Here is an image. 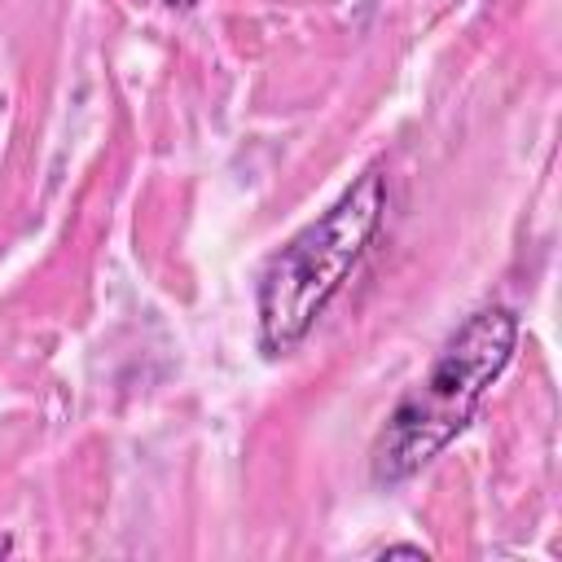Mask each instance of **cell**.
Masks as SVG:
<instances>
[{
    "label": "cell",
    "mask_w": 562,
    "mask_h": 562,
    "mask_svg": "<svg viewBox=\"0 0 562 562\" xmlns=\"http://www.w3.org/2000/svg\"><path fill=\"white\" fill-rule=\"evenodd\" d=\"M162 4H171V9H189L193 0H162Z\"/></svg>",
    "instance_id": "obj_4"
},
{
    "label": "cell",
    "mask_w": 562,
    "mask_h": 562,
    "mask_svg": "<svg viewBox=\"0 0 562 562\" xmlns=\"http://www.w3.org/2000/svg\"><path fill=\"white\" fill-rule=\"evenodd\" d=\"M514 347H518V316L505 303L474 307L448 334L430 369L386 413V426L369 457L373 483L395 487L422 474L474 422L483 395L514 360Z\"/></svg>",
    "instance_id": "obj_1"
},
{
    "label": "cell",
    "mask_w": 562,
    "mask_h": 562,
    "mask_svg": "<svg viewBox=\"0 0 562 562\" xmlns=\"http://www.w3.org/2000/svg\"><path fill=\"white\" fill-rule=\"evenodd\" d=\"M386 206H391L386 176L369 167L263 263L255 285V316H259V347L268 356H285L312 334L329 299L347 285V277L382 233Z\"/></svg>",
    "instance_id": "obj_2"
},
{
    "label": "cell",
    "mask_w": 562,
    "mask_h": 562,
    "mask_svg": "<svg viewBox=\"0 0 562 562\" xmlns=\"http://www.w3.org/2000/svg\"><path fill=\"white\" fill-rule=\"evenodd\" d=\"M382 553H386V558H395V553H408V558H426V549H422V544H386Z\"/></svg>",
    "instance_id": "obj_3"
}]
</instances>
